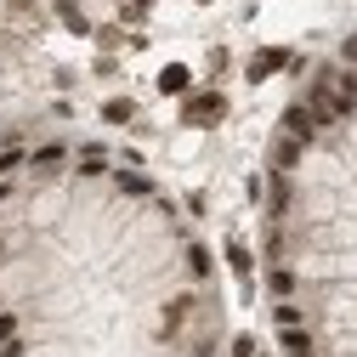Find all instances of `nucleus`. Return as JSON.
I'll list each match as a JSON object with an SVG mask.
<instances>
[{"label": "nucleus", "instance_id": "1", "mask_svg": "<svg viewBox=\"0 0 357 357\" xmlns=\"http://www.w3.org/2000/svg\"><path fill=\"white\" fill-rule=\"evenodd\" d=\"M221 119H227V97H221L215 85H210V91H188L182 97V125L188 130H215Z\"/></svg>", "mask_w": 357, "mask_h": 357}, {"label": "nucleus", "instance_id": "2", "mask_svg": "<svg viewBox=\"0 0 357 357\" xmlns=\"http://www.w3.org/2000/svg\"><path fill=\"white\" fill-rule=\"evenodd\" d=\"M284 68H301V57H295L289 46H261V52L244 63V79H250V85H266V79L284 74Z\"/></svg>", "mask_w": 357, "mask_h": 357}, {"label": "nucleus", "instance_id": "3", "mask_svg": "<svg viewBox=\"0 0 357 357\" xmlns=\"http://www.w3.org/2000/svg\"><path fill=\"white\" fill-rule=\"evenodd\" d=\"M278 130H284V137H295L301 148H312V142L324 137V125L312 119V108H306V102H289V108H284V119H278Z\"/></svg>", "mask_w": 357, "mask_h": 357}, {"label": "nucleus", "instance_id": "4", "mask_svg": "<svg viewBox=\"0 0 357 357\" xmlns=\"http://www.w3.org/2000/svg\"><path fill=\"white\" fill-rule=\"evenodd\" d=\"M68 165V142H40V148H29V170H40V176H57Z\"/></svg>", "mask_w": 357, "mask_h": 357}, {"label": "nucleus", "instance_id": "5", "mask_svg": "<svg viewBox=\"0 0 357 357\" xmlns=\"http://www.w3.org/2000/svg\"><path fill=\"white\" fill-rule=\"evenodd\" d=\"M193 91V68L188 63H165L159 68V97H176V102H182Z\"/></svg>", "mask_w": 357, "mask_h": 357}, {"label": "nucleus", "instance_id": "6", "mask_svg": "<svg viewBox=\"0 0 357 357\" xmlns=\"http://www.w3.org/2000/svg\"><path fill=\"white\" fill-rule=\"evenodd\" d=\"M301 153H306V148H301L295 137H284V130H278V137H273V153H266V165H273V176H289V170L301 165Z\"/></svg>", "mask_w": 357, "mask_h": 357}, {"label": "nucleus", "instance_id": "7", "mask_svg": "<svg viewBox=\"0 0 357 357\" xmlns=\"http://www.w3.org/2000/svg\"><path fill=\"white\" fill-rule=\"evenodd\" d=\"M227 266H233V278L250 289L255 284V255H250V244L244 238H227Z\"/></svg>", "mask_w": 357, "mask_h": 357}, {"label": "nucleus", "instance_id": "8", "mask_svg": "<svg viewBox=\"0 0 357 357\" xmlns=\"http://www.w3.org/2000/svg\"><path fill=\"white\" fill-rule=\"evenodd\" d=\"M23 165H29V148H23L17 137H6V142H0V182H12Z\"/></svg>", "mask_w": 357, "mask_h": 357}, {"label": "nucleus", "instance_id": "9", "mask_svg": "<svg viewBox=\"0 0 357 357\" xmlns=\"http://www.w3.org/2000/svg\"><path fill=\"white\" fill-rule=\"evenodd\" d=\"M108 165H114V153L102 142H85L79 148V176H108Z\"/></svg>", "mask_w": 357, "mask_h": 357}, {"label": "nucleus", "instance_id": "10", "mask_svg": "<svg viewBox=\"0 0 357 357\" xmlns=\"http://www.w3.org/2000/svg\"><path fill=\"white\" fill-rule=\"evenodd\" d=\"M130 119H137V102L130 97H108L102 102V125H130Z\"/></svg>", "mask_w": 357, "mask_h": 357}, {"label": "nucleus", "instance_id": "11", "mask_svg": "<svg viewBox=\"0 0 357 357\" xmlns=\"http://www.w3.org/2000/svg\"><path fill=\"white\" fill-rule=\"evenodd\" d=\"M57 17H63V29H68V34H91V17H85L74 0H57Z\"/></svg>", "mask_w": 357, "mask_h": 357}, {"label": "nucleus", "instance_id": "12", "mask_svg": "<svg viewBox=\"0 0 357 357\" xmlns=\"http://www.w3.org/2000/svg\"><path fill=\"white\" fill-rule=\"evenodd\" d=\"M273 324H278V329H306V318H301L295 301H273Z\"/></svg>", "mask_w": 357, "mask_h": 357}, {"label": "nucleus", "instance_id": "13", "mask_svg": "<svg viewBox=\"0 0 357 357\" xmlns=\"http://www.w3.org/2000/svg\"><path fill=\"white\" fill-rule=\"evenodd\" d=\"M266 289H273V301H289V295H295V273H289V266H273Z\"/></svg>", "mask_w": 357, "mask_h": 357}, {"label": "nucleus", "instance_id": "14", "mask_svg": "<svg viewBox=\"0 0 357 357\" xmlns=\"http://www.w3.org/2000/svg\"><path fill=\"white\" fill-rule=\"evenodd\" d=\"M119 193H130V199H148V193H153V182H148V176H137V170H125V176H119Z\"/></svg>", "mask_w": 357, "mask_h": 357}, {"label": "nucleus", "instance_id": "15", "mask_svg": "<svg viewBox=\"0 0 357 357\" xmlns=\"http://www.w3.org/2000/svg\"><path fill=\"white\" fill-rule=\"evenodd\" d=\"M335 91H340V97L357 108V68H335Z\"/></svg>", "mask_w": 357, "mask_h": 357}, {"label": "nucleus", "instance_id": "16", "mask_svg": "<svg viewBox=\"0 0 357 357\" xmlns=\"http://www.w3.org/2000/svg\"><path fill=\"white\" fill-rule=\"evenodd\" d=\"M188 273H193V278H210V255H204V244H188Z\"/></svg>", "mask_w": 357, "mask_h": 357}, {"label": "nucleus", "instance_id": "17", "mask_svg": "<svg viewBox=\"0 0 357 357\" xmlns=\"http://www.w3.org/2000/svg\"><path fill=\"white\" fill-rule=\"evenodd\" d=\"M340 68H357V34L340 40Z\"/></svg>", "mask_w": 357, "mask_h": 357}, {"label": "nucleus", "instance_id": "18", "mask_svg": "<svg viewBox=\"0 0 357 357\" xmlns=\"http://www.w3.org/2000/svg\"><path fill=\"white\" fill-rule=\"evenodd\" d=\"M17 340V312H0V346Z\"/></svg>", "mask_w": 357, "mask_h": 357}, {"label": "nucleus", "instance_id": "19", "mask_svg": "<svg viewBox=\"0 0 357 357\" xmlns=\"http://www.w3.org/2000/svg\"><path fill=\"white\" fill-rule=\"evenodd\" d=\"M227 357H255V340H250V335H238V340H233V351H227Z\"/></svg>", "mask_w": 357, "mask_h": 357}, {"label": "nucleus", "instance_id": "20", "mask_svg": "<svg viewBox=\"0 0 357 357\" xmlns=\"http://www.w3.org/2000/svg\"><path fill=\"white\" fill-rule=\"evenodd\" d=\"M6 199H12V182H0V204H6Z\"/></svg>", "mask_w": 357, "mask_h": 357}, {"label": "nucleus", "instance_id": "21", "mask_svg": "<svg viewBox=\"0 0 357 357\" xmlns=\"http://www.w3.org/2000/svg\"><path fill=\"white\" fill-rule=\"evenodd\" d=\"M199 6H210V0H199Z\"/></svg>", "mask_w": 357, "mask_h": 357}]
</instances>
